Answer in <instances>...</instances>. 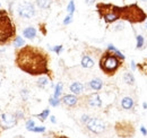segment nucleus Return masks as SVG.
<instances>
[{
    "label": "nucleus",
    "mask_w": 147,
    "mask_h": 138,
    "mask_svg": "<svg viewBox=\"0 0 147 138\" xmlns=\"http://www.w3.org/2000/svg\"><path fill=\"white\" fill-rule=\"evenodd\" d=\"M15 62L22 71L32 75H49V55L48 53L33 45H24L16 53Z\"/></svg>",
    "instance_id": "1"
},
{
    "label": "nucleus",
    "mask_w": 147,
    "mask_h": 138,
    "mask_svg": "<svg viewBox=\"0 0 147 138\" xmlns=\"http://www.w3.org/2000/svg\"><path fill=\"white\" fill-rule=\"evenodd\" d=\"M121 19L127 20L130 24H140L146 20V13L137 5L131 3L128 6L121 7Z\"/></svg>",
    "instance_id": "2"
},
{
    "label": "nucleus",
    "mask_w": 147,
    "mask_h": 138,
    "mask_svg": "<svg viewBox=\"0 0 147 138\" xmlns=\"http://www.w3.org/2000/svg\"><path fill=\"white\" fill-rule=\"evenodd\" d=\"M121 61L122 60L118 58L113 52L108 50L102 54L100 59V68L105 75L113 76L118 71V69L121 67Z\"/></svg>",
    "instance_id": "3"
},
{
    "label": "nucleus",
    "mask_w": 147,
    "mask_h": 138,
    "mask_svg": "<svg viewBox=\"0 0 147 138\" xmlns=\"http://www.w3.org/2000/svg\"><path fill=\"white\" fill-rule=\"evenodd\" d=\"M16 33V28L6 10H0V44L9 42Z\"/></svg>",
    "instance_id": "4"
},
{
    "label": "nucleus",
    "mask_w": 147,
    "mask_h": 138,
    "mask_svg": "<svg viewBox=\"0 0 147 138\" xmlns=\"http://www.w3.org/2000/svg\"><path fill=\"white\" fill-rule=\"evenodd\" d=\"M97 10L100 16L105 20V23L110 24L114 23L115 20L120 19L121 17V7L111 5V3H100L97 6Z\"/></svg>",
    "instance_id": "5"
},
{
    "label": "nucleus",
    "mask_w": 147,
    "mask_h": 138,
    "mask_svg": "<svg viewBox=\"0 0 147 138\" xmlns=\"http://www.w3.org/2000/svg\"><path fill=\"white\" fill-rule=\"evenodd\" d=\"M86 127L90 131H92L94 134H101L105 130L107 126H105V122L100 119H96V118H91L90 120L86 122Z\"/></svg>",
    "instance_id": "6"
},
{
    "label": "nucleus",
    "mask_w": 147,
    "mask_h": 138,
    "mask_svg": "<svg viewBox=\"0 0 147 138\" xmlns=\"http://www.w3.org/2000/svg\"><path fill=\"white\" fill-rule=\"evenodd\" d=\"M18 15L23 18H32L35 15V8L31 2H23L18 7Z\"/></svg>",
    "instance_id": "7"
},
{
    "label": "nucleus",
    "mask_w": 147,
    "mask_h": 138,
    "mask_svg": "<svg viewBox=\"0 0 147 138\" xmlns=\"http://www.w3.org/2000/svg\"><path fill=\"white\" fill-rule=\"evenodd\" d=\"M1 122L6 128H11L14 126H16L17 123V118L15 117V114H9V113H2L1 114Z\"/></svg>",
    "instance_id": "8"
},
{
    "label": "nucleus",
    "mask_w": 147,
    "mask_h": 138,
    "mask_svg": "<svg viewBox=\"0 0 147 138\" xmlns=\"http://www.w3.org/2000/svg\"><path fill=\"white\" fill-rule=\"evenodd\" d=\"M87 102L90 104V106H92V108H100L102 105V100H101V97L97 93L91 94L87 99Z\"/></svg>",
    "instance_id": "9"
},
{
    "label": "nucleus",
    "mask_w": 147,
    "mask_h": 138,
    "mask_svg": "<svg viewBox=\"0 0 147 138\" xmlns=\"http://www.w3.org/2000/svg\"><path fill=\"white\" fill-rule=\"evenodd\" d=\"M61 101H62V103L66 104L67 106H75L77 104V102H78V99L74 94H67V95H65L62 97Z\"/></svg>",
    "instance_id": "10"
},
{
    "label": "nucleus",
    "mask_w": 147,
    "mask_h": 138,
    "mask_svg": "<svg viewBox=\"0 0 147 138\" xmlns=\"http://www.w3.org/2000/svg\"><path fill=\"white\" fill-rule=\"evenodd\" d=\"M70 91L73 94H76V95H79L83 93L84 91V85L82 83H78V82H75L70 85Z\"/></svg>",
    "instance_id": "11"
},
{
    "label": "nucleus",
    "mask_w": 147,
    "mask_h": 138,
    "mask_svg": "<svg viewBox=\"0 0 147 138\" xmlns=\"http://www.w3.org/2000/svg\"><path fill=\"white\" fill-rule=\"evenodd\" d=\"M23 35L26 37V39H30V40H33L35 36H36V30L32 26H28L26 27L24 31H23Z\"/></svg>",
    "instance_id": "12"
},
{
    "label": "nucleus",
    "mask_w": 147,
    "mask_h": 138,
    "mask_svg": "<svg viewBox=\"0 0 147 138\" xmlns=\"http://www.w3.org/2000/svg\"><path fill=\"white\" fill-rule=\"evenodd\" d=\"M88 86H90V88L93 89V91H100V89L103 87V83H102V80H101L100 78H94V79H92V80L90 82Z\"/></svg>",
    "instance_id": "13"
},
{
    "label": "nucleus",
    "mask_w": 147,
    "mask_h": 138,
    "mask_svg": "<svg viewBox=\"0 0 147 138\" xmlns=\"http://www.w3.org/2000/svg\"><path fill=\"white\" fill-rule=\"evenodd\" d=\"M80 64H82V66L84 68H92L93 66H94V60L90 55H84L82 58V62Z\"/></svg>",
    "instance_id": "14"
},
{
    "label": "nucleus",
    "mask_w": 147,
    "mask_h": 138,
    "mask_svg": "<svg viewBox=\"0 0 147 138\" xmlns=\"http://www.w3.org/2000/svg\"><path fill=\"white\" fill-rule=\"evenodd\" d=\"M35 3L40 9H48L52 5V0H35Z\"/></svg>",
    "instance_id": "15"
},
{
    "label": "nucleus",
    "mask_w": 147,
    "mask_h": 138,
    "mask_svg": "<svg viewBox=\"0 0 147 138\" xmlns=\"http://www.w3.org/2000/svg\"><path fill=\"white\" fill-rule=\"evenodd\" d=\"M121 106L125 109V110H130V109H132V106H134V100L131 99V97H123L122 99V101H121Z\"/></svg>",
    "instance_id": "16"
},
{
    "label": "nucleus",
    "mask_w": 147,
    "mask_h": 138,
    "mask_svg": "<svg viewBox=\"0 0 147 138\" xmlns=\"http://www.w3.org/2000/svg\"><path fill=\"white\" fill-rule=\"evenodd\" d=\"M36 84H37V86L40 87V88H45V87L50 84V80H49V78H48V77L42 76V77H40V78L37 79Z\"/></svg>",
    "instance_id": "17"
},
{
    "label": "nucleus",
    "mask_w": 147,
    "mask_h": 138,
    "mask_svg": "<svg viewBox=\"0 0 147 138\" xmlns=\"http://www.w3.org/2000/svg\"><path fill=\"white\" fill-rule=\"evenodd\" d=\"M108 50H109V51H111V52H113V53H114V54H115L118 58H120L121 60H125V59H126V57H125V55H123L121 52L119 51L117 48H114L112 44H109V45H108Z\"/></svg>",
    "instance_id": "18"
},
{
    "label": "nucleus",
    "mask_w": 147,
    "mask_h": 138,
    "mask_svg": "<svg viewBox=\"0 0 147 138\" xmlns=\"http://www.w3.org/2000/svg\"><path fill=\"white\" fill-rule=\"evenodd\" d=\"M123 80L128 84V85H134L135 84V77L131 72H125L123 75Z\"/></svg>",
    "instance_id": "19"
},
{
    "label": "nucleus",
    "mask_w": 147,
    "mask_h": 138,
    "mask_svg": "<svg viewBox=\"0 0 147 138\" xmlns=\"http://www.w3.org/2000/svg\"><path fill=\"white\" fill-rule=\"evenodd\" d=\"M14 45L16 48H20V47H24L25 45V42H24V40L20 36H15V39H14Z\"/></svg>",
    "instance_id": "20"
},
{
    "label": "nucleus",
    "mask_w": 147,
    "mask_h": 138,
    "mask_svg": "<svg viewBox=\"0 0 147 138\" xmlns=\"http://www.w3.org/2000/svg\"><path fill=\"white\" fill-rule=\"evenodd\" d=\"M61 92H62V84L59 83V84H57L55 87V94H53V96L57 97V99H59L60 95H61Z\"/></svg>",
    "instance_id": "21"
},
{
    "label": "nucleus",
    "mask_w": 147,
    "mask_h": 138,
    "mask_svg": "<svg viewBox=\"0 0 147 138\" xmlns=\"http://www.w3.org/2000/svg\"><path fill=\"white\" fill-rule=\"evenodd\" d=\"M49 114H50V110H49V109H45L43 112H41L40 114H37L36 117L41 121H44L47 118H48V117H49Z\"/></svg>",
    "instance_id": "22"
},
{
    "label": "nucleus",
    "mask_w": 147,
    "mask_h": 138,
    "mask_svg": "<svg viewBox=\"0 0 147 138\" xmlns=\"http://www.w3.org/2000/svg\"><path fill=\"white\" fill-rule=\"evenodd\" d=\"M136 40H137V45H136V48L137 49H142L143 48V45H144V36L143 35H137L136 36Z\"/></svg>",
    "instance_id": "23"
},
{
    "label": "nucleus",
    "mask_w": 147,
    "mask_h": 138,
    "mask_svg": "<svg viewBox=\"0 0 147 138\" xmlns=\"http://www.w3.org/2000/svg\"><path fill=\"white\" fill-rule=\"evenodd\" d=\"M75 2H74V0H70L69 1V3H68V6H67V12H68V14L69 15H73L74 13H75Z\"/></svg>",
    "instance_id": "24"
},
{
    "label": "nucleus",
    "mask_w": 147,
    "mask_h": 138,
    "mask_svg": "<svg viewBox=\"0 0 147 138\" xmlns=\"http://www.w3.org/2000/svg\"><path fill=\"white\" fill-rule=\"evenodd\" d=\"M49 103L51 104L52 106H58V105L60 104V100L57 99V97H55V96H52V97L49 99Z\"/></svg>",
    "instance_id": "25"
},
{
    "label": "nucleus",
    "mask_w": 147,
    "mask_h": 138,
    "mask_svg": "<svg viewBox=\"0 0 147 138\" xmlns=\"http://www.w3.org/2000/svg\"><path fill=\"white\" fill-rule=\"evenodd\" d=\"M34 127H35V123H34V121L33 120H28L27 122H26V129H27V130L31 131Z\"/></svg>",
    "instance_id": "26"
},
{
    "label": "nucleus",
    "mask_w": 147,
    "mask_h": 138,
    "mask_svg": "<svg viewBox=\"0 0 147 138\" xmlns=\"http://www.w3.org/2000/svg\"><path fill=\"white\" fill-rule=\"evenodd\" d=\"M31 131H34V133H44L45 131V127H34Z\"/></svg>",
    "instance_id": "27"
},
{
    "label": "nucleus",
    "mask_w": 147,
    "mask_h": 138,
    "mask_svg": "<svg viewBox=\"0 0 147 138\" xmlns=\"http://www.w3.org/2000/svg\"><path fill=\"white\" fill-rule=\"evenodd\" d=\"M73 22V15H68L67 17L63 19V25H68Z\"/></svg>",
    "instance_id": "28"
},
{
    "label": "nucleus",
    "mask_w": 147,
    "mask_h": 138,
    "mask_svg": "<svg viewBox=\"0 0 147 138\" xmlns=\"http://www.w3.org/2000/svg\"><path fill=\"white\" fill-rule=\"evenodd\" d=\"M51 51H53V52H55L57 54H59L60 52L62 51V45H57L55 48H51Z\"/></svg>",
    "instance_id": "29"
},
{
    "label": "nucleus",
    "mask_w": 147,
    "mask_h": 138,
    "mask_svg": "<svg viewBox=\"0 0 147 138\" xmlns=\"http://www.w3.org/2000/svg\"><path fill=\"white\" fill-rule=\"evenodd\" d=\"M15 117H16L17 119H23V118H24V112H23V111H17V112L15 113Z\"/></svg>",
    "instance_id": "30"
},
{
    "label": "nucleus",
    "mask_w": 147,
    "mask_h": 138,
    "mask_svg": "<svg viewBox=\"0 0 147 138\" xmlns=\"http://www.w3.org/2000/svg\"><path fill=\"white\" fill-rule=\"evenodd\" d=\"M27 95H28L27 89H23V91H22V96H23L24 101H26V100H27Z\"/></svg>",
    "instance_id": "31"
},
{
    "label": "nucleus",
    "mask_w": 147,
    "mask_h": 138,
    "mask_svg": "<svg viewBox=\"0 0 147 138\" xmlns=\"http://www.w3.org/2000/svg\"><path fill=\"white\" fill-rule=\"evenodd\" d=\"M90 119H91V118H90L88 116H86V114H84V116L82 117V121H83V122H85V123H86L87 121L90 120Z\"/></svg>",
    "instance_id": "32"
},
{
    "label": "nucleus",
    "mask_w": 147,
    "mask_h": 138,
    "mask_svg": "<svg viewBox=\"0 0 147 138\" xmlns=\"http://www.w3.org/2000/svg\"><path fill=\"white\" fill-rule=\"evenodd\" d=\"M122 28H123V24H121V23H120V24H118V25L115 26V28H114V30H115V31H120V30H122Z\"/></svg>",
    "instance_id": "33"
},
{
    "label": "nucleus",
    "mask_w": 147,
    "mask_h": 138,
    "mask_svg": "<svg viewBox=\"0 0 147 138\" xmlns=\"http://www.w3.org/2000/svg\"><path fill=\"white\" fill-rule=\"evenodd\" d=\"M140 131L143 133V135H144V136H146V135H147V130H146V128H145L144 126H142V127H140Z\"/></svg>",
    "instance_id": "34"
},
{
    "label": "nucleus",
    "mask_w": 147,
    "mask_h": 138,
    "mask_svg": "<svg viewBox=\"0 0 147 138\" xmlns=\"http://www.w3.org/2000/svg\"><path fill=\"white\" fill-rule=\"evenodd\" d=\"M85 2L88 5V6H91V5H94V2H95V0H85Z\"/></svg>",
    "instance_id": "35"
},
{
    "label": "nucleus",
    "mask_w": 147,
    "mask_h": 138,
    "mask_svg": "<svg viewBox=\"0 0 147 138\" xmlns=\"http://www.w3.org/2000/svg\"><path fill=\"white\" fill-rule=\"evenodd\" d=\"M131 68H132V70L136 69V62L135 61H131Z\"/></svg>",
    "instance_id": "36"
},
{
    "label": "nucleus",
    "mask_w": 147,
    "mask_h": 138,
    "mask_svg": "<svg viewBox=\"0 0 147 138\" xmlns=\"http://www.w3.org/2000/svg\"><path fill=\"white\" fill-rule=\"evenodd\" d=\"M51 121H52L53 123H55V122H57V121H55V116H51Z\"/></svg>",
    "instance_id": "37"
},
{
    "label": "nucleus",
    "mask_w": 147,
    "mask_h": 138,
    "mask_svg": "<svg viewBox=\"0 0 147 138\" xmlns=\"http://www.w3.org/2000/svg\"><path fill=\"white\" fill-rule=\"evenodd\" d=\"M143 106H144V109H147V103L145 102V103H143Z\"/></svg>",
    "instance_id": "38"
},
{
    "label": "nucleus",
    "mask_w": 147,
    "mask_h": 138,
    "mask_svg": "<svg viewBox=\"0 0 147 138\" xmlns=\"http://www.w3.org/2000/svg\"><path fill=\"white\" fill-rule=\"evenodd\" d=\"M58 138H68V137H66V136H60V137H58Z\"/></svg>",
    "instance_id": "39"
},
{
    "label": "nucleus",
    "mask_w": 147,
    "mask_h": 138,
    "mask_svg": "<svg viewBox=\"0 0 147 138\" xmlns=\"http://www.w3.org/2000/svg\"><path fill=\"white\" fill-rule=\"evenodd\" d=\"M145 27H146V28H147V22H146V25H145Z\"/></svg>",
    "instance_id": "40"
},
{
    "label": "nucleus",
    "mask_w": 147,
    "mask_h": 138,
    "mask_svg": "<svg viewBox=\"0 0 147 138\" xmlns=\"http://www.w3.org/2000/svg\"><path fill=\"white\" fill-rule=\"evenodd\" d=\"M142 1H145V2H147V0H142Z\"/></svg>",
    "instance_id": "41"
},
{
    "label": "nucleus",
    "mask_w": 147,
    "mask_h": 138,
    "mask_svg": "<svg viewBox=\"0 0 147 138\" xmlns=\"http://www.w3.org/2000/svg\"><path fill=\"white\" fill-rule=\"evenodd\" d=\"M0 6H1V5H0Z\"/></svg>",
    "instance_id": "42"
}]
</instances>
